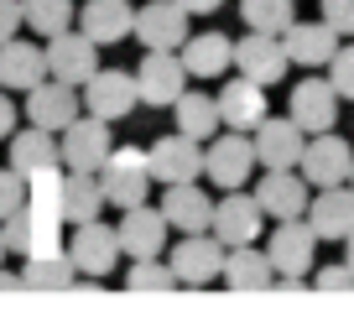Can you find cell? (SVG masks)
<instances>
[{
  "instance_id": "41",
  "label": "cell",
  "mask_w": 354,
  "mask_h": 333,
  "mask_svg": "<svg viewBox=\"0 0 354 333\" xmlns=\"http://www.w3.org/2000/svg\"><path fill=\"white\" fill-rule=\"evenodd\" d=\"M11 131H16V104H11V94L0 89V141H6Z\"/></svg>"
},
{
  "instance_id": "34",
  "label": "cell",
  "mask_w": 354,
  "mask_h": 333,
  "mask_svg": "<svg viewBox=\"0 0 354 333\" xmlns=\"http://www.w3.org/2000/svg\"><path fill=\"white\" fill-rule=\"evenodd\" d=\"M21 26H32L37 37L63 32L73 26V0H21Z\"/></svg>"
},
{
  "instance_id": "35",
  "label": "cell",
  "mask_w": 354,
  "mask_h": 333,
  "mask_svg": "<svg viewBox=\"0 0 354 333\" xmlns=\"http://www.w3.org/2000/svg\"><path fill=\"white\" fill-rule=\"evenodd\" d=\"M125 287H131V292H172V287H177V276H172V266H167V260H156V256H136V260H131V271H125Z\"/></svg>"
},
{
  "instance_id": "20",
  "label": "cell",
  "mask_w": 354,
  "mask_h": 333,
  "mask_svg": "<svg viewBox=\"0 0 354 333\" xmlns=\"http://www.w3.org/2000/svg\"><path fill=\"white\" fill-rule=\"evenodd\" d=\"M6 141H11V172H16L21 182L47 178V172H57V166H63V156H57V135L42 131V125H32V131H11Z\"/></svg>"
},
{
  "instance_id": "42",
  "label": "cell",
  "mask_w": 354,
  "mask_h": 333,
  "mask_svg": "<svg viewBox=\"0 0 354 333\" xmlns=\"http://www.w3.org/2000/svg\"><path fill=\"white\" fill-rule=\"evenodd\" d=\"M177 6H183L188 16H214V11L224 6V0H177Z\"/></svg>"
},
{
  "instance_id": "10",
  "label": "cell",
  "mask_w": 354,
  "mask_h": 333,
  "mask_svg": "<svg viewBox=\"0 0 354 333\" xmlns=\"http://www.w3.org/2000/svg\"><path fill=\"white\" fill-rule=\"evenodd\" d=\"M167 266H172L177 287H209V281H219V266H224V245L214 240L209 229H198V234H183V240L172 245Z\"/></svg>"
},
{
  "instance_id": "9",
  "label": "cell",
  "mask_w": 354,
  "mask_h": 333,
  "mask_svg": "<svg viewBox=\"0 0 354 333\" xmlns=\"http://www.w3.org/2000/svg\"><path fill=\"white\" fill-rule=\"evenodd\" d=\"M78 99H84V115H100V120H125L136 110V78L120 73V68H94V73L78 84Z\"/></svg>"
},
{
  "instance_id": "40",
  "label": "cell",
  "mask_w": 354,
  "mask_h": 333,
  "mask_svg": "<svg viewBox=\"0 0 354 333\" xmlns=\"http://www.w3.org/2000/svg\"><path fill=\"white\" fill-rule=\"evenodd\" d=\"M21 32V0H0V42Z\"/></svg>"
},
{
  "instance_id": "39",
  "label": "cell",
  "mask_w": 354,
  "mask_h": 333,
  "mask_svg": "<svg viewBox=\"0 0 354 333\" xmlns=\"http://www.w3.org/2000/svg\"><path fill=\"white\" fill-rule=\"evenodd\" d=\"M318 287H323V292H349V287H354V271L344 266V260H339V266H323V271H318Z\"/></svg>"
},
{
  "instance_id": "4",
  "label": "cell",
  "mask_w": 354,
  "mask_h": 333,
  "mask_svg": "<svg viewBox=\"0 0 354 333\" xmlns=\"http://www.w3.org/2000/svg\"><path fill=\"white\" fill-rule=\"evenodd\" d=\"M313 256H318V234L308 229V219H277L271 240H266V260L281 281H302L313 271Z\"/></svg>"
},
{
  "instance_id": "15",
  "label": "cell",
  "mask_w": 354,
  "mask_h": 333,
  "mask_svg": "<svg viewBox=\"0 0 354 333\" xmlns=\"http://www.w3.org/2000/svg\"><path fill=\"white\" fill-rule=\"evenodd\" d=\"M131 37L141 47H162V53H177L183 37H188V11L177 0H146L131 21Z\"/></svg>"
},
{
  "instance_id": "43",
  "label": "cell",
  "mask_w": 354,
  "mask_h": 333,
  "mask_svg": "<svg viewBox=\"0 0 354 333\" xmlns=\"http://www.w3.org/2000/svg\"><path fill=\"white\" fill-rule=\"evenodd\" d=\"M11 287H21V271H6V260H0V292H11Z\"/></svg>"
},
{
  "instance_id": "22",
  "label": "cell",
  "mask_w": 354,
  "mask_h": 333,
  "mask_svg": "<svg viewBox=\"0 0 354 333\" xmlns=\"http://www.w3.org/2000/svg\"><path fill=\"white\" fill-rule=\"evenodd\" d=\"M308 229L318 240H344L354 229V188L349 182H333V188H318V198H308Z\"/></svg>"
},
{
  "instance_id": "45",
  "label": "cell",
  "mask_w": 354,
  "mask_h": 333,
  "mask_svg": "<svg viewBox=\"0 0 354 333\" xmlns=\"http://www.w3.org/2000/svg\"><path fill=\"white\" fill-rule=\"evenodd\" d=\"M0 260H6V234H0Z\"/></svg>"
},
{
  "instance_id": "3",
  "label": "cell",
  "mask_w": 354,
  "mask_h": 333,
  "mask_svg": "<svg viewBox=\"0 0 354 333\" xmlns=\"http://www.w3.org/2000/svg\"><path fill=\"white\" fill-rule=\"evenodd\" d=\"M57 156L68 172H100V162L110 156V120L78 110L73 120L57 131Z\"/></svg>"
},
{
  "instance_id": "36",
  "label": "cell",
  "mask_w": 354,
  "mask_h": 333,
  "mask_svg": "<svg viewBox=\"0 0 354 333\" xmlns=\"http://www.w3.org/2000/svg\"><path fill=\"white\" fill-rule=\"evenodd\" d=\"M323 68H328L333 94H339V99H354V42H349V47L339 42V47H333V57H328Z\"/></svg>"
},
{
  "instance_id": "7",
  "label": "cell",
  "mask_w": 354,
  "mask_h": 333,
  "mask_svg": "<svg viewBox=\"0 0 354 333\" xmlns=\"http://www.w3.org/2000/svg\"><path fill=\"white\" fill-rule=\"evenodd\" d=\"M131 78H136V99L151 104V110H167L177 94L188 89V68H183V57L162 53V47H146L141 68H136Z\"/></svg>"
},
{
  "instance_id": "26",
  "label": "cell",
  "mask_w": 354,
  "mask_h": 333,
  "mask_svg": "<svg viewBox=\"0 0 354 333\" xmlns=\"http://www.w3.org/2000/svg\"><path fill=\"white\" fill-rule=\"evenodd\" d=\"M42 78H47V57H42L37 42H26L21 32L0 42V89H21L26 94L32 84H42Z\"/></svg>"
},
{
  "instance_id": "18",
  "label": "cell",
  "mask_w": 354,
  "mask_h": 333,
  "mask_svg": "<svg viewBox=\"0 0 354 333\" xmlns=\"http://www.w3.org/2000/svg\"><path fill=\"white\" fill-rule=\"evenodd\" d=\"M214 104H219V125L224 131H245V135L271 115L266 110V84H255V78H245V73L230 78V84L214 94Z\"/></svg>"
},
{
  "instance_id": "23",
  "label": "cell",
  "mask_w": 354,
  "mask_h": 333,
  "mask_svg": "<svg viewBox=\"0 0 354 333\" xmlns=\"http://www.w3.org/2000/svg\"><path fill=\"white\" fill-rule=\"evenodd\" d=\"M115 234H120V256H162L167 250V219L162 209H146V203H136V209H120V224H115Z\"/></svg>"
},
{
  "instance_id": "19",
  "label": "cell",
  "mask_w": 354,
  "mask_h": 333,
  "mask_svg": "<svg viewBox=\"0 0 354 333\" xmlns=\"http://www.w3.org/2000/svg\"><path fill=\"white\" fill-rule=\"evenodd\" d=\"M78 110H84V99H78V89L63 84V78H42V84L26 89V120L42 125V131H53V135L63 131Z\"/></svg>"
},
{
  "instance_id": "44",
  "label": "cell",
  "mask_w": 354,
  "mask_h": 333,
  "mask_svg": "<svg viewBox=\"0 0 354 333\" xmlns=\"http://www.w3.org/2000/svg\"><path fill=\"white\" fill-rule=\"evenodd\" d=\"M344 266H349V271H354V229H349V234H344Z\"/></svg>"
},
{
  "instance_id": "8",
  "label": "cell",
  "mask_w": 354,
  "mask_h": 333,
  "mask_svg": "<svg viewBox=\"0 0 354 333\" xmlns=\"http://www.w3.org/2000/svg\"><path fill=\"white\" fill-rule=\"evenodd\" d=\"M349 166H354V151H349V141H344V135H333V131L308 135V146H302V156H297V172H302V182H308V188H333V182H349Z\"/></svg>"
},
{
  "instance_id": "13",
  "label": "cell",
  "mask_w": 354,
  "mask_h": 333,
  "mask_svg": "<svg viewBox=\"0 0 354 333\" xmlns=\"http://www.w3.org/2000/svg\"><path fill=\"white\" fill-rule=\"evenodd\" d=\"M146 162H151V182H162V188L167 182H198L203 178V141L172 131L146 151Z\"/></svg>"
},
{
  "instance_id": "25",
  "label": "cell",
  "mask_w": 354,
  "mask_h": 333,
  "mask_svg": "<svg viewBox=\"0 0 354 333\" xmlns=\"http://www.w3.org/2000/svg\"><path fill=\"white\" fill-rule=\"evenodd\" d=\"M333 47H339V32H333L328 21H292L287 32H281V53L297 68H323L333 57Z\"/></svg>"
},
{
  "instance_id": "29",
  "label": "cell",
  "mask_w": 354,
  "mask_h": 333,
  "mask_svg": "<svg viewBox=\"0 0 354 333\" xmlns=\"http://www.w3.org/2000/svg\"><path fill=\"white\" fill-rule=\"evenodd\" d=\"M230 37L224 32H198V37H183V47H177V57H183V68H188V78H219L224 68H230Z\"/></svg>"
},
{
  "instance_id": "5",
  "label": "cell",
  "mask_w": 354,
  "mask_h": 333,
  "mask_svg": "<svg viewBox=\"0 0 354 333\" xmlns=\"http://www.w3.org/2000/svg\"><path fill=\"white\" fill-rule=\"evenodd\" d=\"M255 172V146L245 131H224V135H209L203 146V178L214 188H245Z\"/></svg>"
},
{
  "instance_id": "16",
  "label": "cell",
  "mask_w": 354,
  "mask_h": 333,
  "mask_svg": "<svg viewBox=\"0 0 354 333\" xmlns=\"http://www.w3.org/2000/svg\"><path fill=\"white\" fill-rule=\"evenodd\" d=\"M250 146H255V166H297L302 146H308V131L297 120H281V115H266L261 125L250 131Z\"/></svg>"
},
{
  "instance_id": "37",
  "label": "cell",
  "mask_w": 354,
  "mask_h": 333,
  "mask_svg": "<svg viewBox=\"0 0 354 333\" xmlns=\"http://www.w3.org/2000/svg\"><path fill=\"white\" fill-rule=\"evenodd\" d=\"M21 203H26V182L16 178L11 166H6V172H0V219H11Z\"/></svg>"
},
{
  "instance_id": "11",
  "label": "cell",
  "mask_w": 354,
  "mask_h": 333,
  "mask_svg": "<svg viewBox=\"0 0 354 333\" xmlns=\"http://www.w3.org/2000/svg\"><path fill=\"white\" fill-rule=\"evenodd\" d=\"M68 260H73L78 276H110L115 260H120V234L104 219L73 224V240H68Z\"/></svg>"
},
{
  "instance_id": "32",
  "label": "cell",
  "mask_w": 354,
  "mask_h": 333,
  "mask_svg": "<svg viewBox=\"0 0 354 333\" xmlns=\"http://www.w3.org/2000/svg\"><path fill=\"white\" fill-rule=\"evenodd\" d=\"M73 260H68V250H47V256H26L21 266V287H42V292H63L73 287Z\"/></svg>"
},
{
  "instance_id": "46",
  "label": "cell",
  "mask_w": 354,
  "mask_h": 333,
  "mask_svg": "<svg viewBox=\"0 0 354 333\" xmlns=\"http://www.w3.org/2000/svg\"><path fill=\"white\" fill-rule=\"evenodd\" d=\"M349 188H354V166H349Z\"/></svg>"
},
{
  "instance_id": "33",
  "label": "cell",
  "mask_w": 354,
  "mask_h": 333,
  "mask_svg": "<svg viewBox=\"0 0 354 333\" xmlns=\"http://www.w3.org/2000/svg\"><path fill=\"white\" fill-rule=\"evenodd\" d=\"M240 16L250 32H271L281 37L292 21H297V0H240Z\"/></svg>"
},
{
  "instance_id": "31",
  "label": "cell",
  "mask_w": 354,
  "mask_h": 333,
  "mask_svg": "<svg viewBox=\"0 0 354 333\" xmlns=\"http://www.w3.org/2000/svg\"><path fill=\"white\" fill-rule=\"evenodd\" d=\"M167 110L177 115V131L193 135V141H209V135L224 131L219 125V104H214V94H203V89H183Z\"/></svg>"
},
{
  "instance_id": "17",
  "label": "cell",
  "mask_w": 354,
  "mask_h": 333,
  "mask_svg": "<svg viewBox=\"0 0 354 333\" xmlns=\"http://www.w3.org/2000/svg\"><path fill=\"white\" fill-rule=\"evenodd\" d=\"M308 182H302L297 166H266L261 188H255V203H261L266 219H302V209H308Z\"/></svg>"
},
{
  "instance_id": "24",
  "label": "cell",
  "mask_w": 354,
  "mask_h": 333,
  "mask_svg": "<svg viewBox=\"0 0 354 333\" xmlns=\"http://www.w3.org/2000/svg\"><path fill=\"white\" fill-rule=\"evenodd\" d=\"M162 219H167V229H177V234H198V229H209V219H214V198L198 182H167Z\"/></svg>"
},
{
  "instance_id": "21",
  "label": "cell",
  "mask_w": 354,
  "mask_h": 333,
  "mask_svg": "<svg viewBox=\"0 0 354 333\" xmlns=\"http://www.w3.org/2000/svg\"><path fill=\"white\" fill-rule=\"evenodd\" d=\"M287 115H292L308 135L333 131V120H339V94H333L328 78H302L297 89H292V99H287Z\"/></svg>"
},
{
  "instance_id": "1",
  "label": "cell",
  "mask_w": 354,
  "mask_h": 333,
  "mask_svg": "<svg viewBox=\"0 0 354 333\" xmlns=\"http://www.w3.org/2000/svg\"><path fill=\"white\" fill-rule=\"evenodd\" d=\"M0 234H6V250L16 256H47V250H63V213L47 198H26L11 219H0Z\"/></svg>"
},
{
  "instance_id": "2",
  "label": "cell",
  "mask_w": 354,
  "mask_h": 333,
  "mask_svg": "<svg viewBox=\"0 0 354 333\" xmlns=\"http://www.w3.org/2000/svg\"><path fill=\"white\" fill-rule=\"evenodd\" d=\"M100 193L104 203H115V209H136V203H146V193H151V162H146L141 146H120L100 162Z\"/></svg>"
},
{
  "instance_id": "28",
  "label": "cell",
  "mask_w": 354,
  "mask_h": 333,
  "mask_svg": "<svg viewBox=\"0 0 354 333\" xmlns=\"http://www.w3.org/2000/svg\"><path fill=\"white\" fill-rule=\"evenodd\" d=\"M131 0H88L84 11H78V32L88 37V42H100V47H115L131 37Z\"/></svg>"
},
{
  "instance_id": "27",
  "label": "cell",
  "mask_w": 354,
  "mask_h": 333,
  "mask_svg": "<svg viewBox=\"0 0 354 333\" xmlns=\"http://www.w3.org/2000/svg\"><path fill=\"white\" fill-rule=\"evenodd\" d=\"M110 209L100 193V178L94 172H68L63 166V182H57V213H63V224H88L100 219V213Z\"/></svg>"
},
{
  "instance_id": "30",
  "label": "cell",
  "mask_w": 354,
  "mask_h": 333,
  "mask_svg": "<svg viewBox=\"0 0 354 333\" xmlns=\"http://www.w3.org/2000/svg\"><path fill=\"white\" fill-rule=\"evenodd\" d=\"M219 276L230 281L234 292H261V287H271V281H277V271H271L266 250H255V245H230V250H224Z\"/></svg>"
},
{
  "instance_id": "38",
  "label": "cell",
  "mask_w": 354,
  "mask_h": 333,
  "mask_svg": "<svg viewBox=\"0 0 354 333\" xmlns=\"http://www.w3.org/2000/svg\"><path fill=\"white\" fill-rule=\"evenodd\" d=\"M323 21L339 37H354V0H323Z\"/></svg>"
},
{
  "instance_id": "6",
  "label": "cell",
  "mask_w": 354,
  "mask_h": 333,
  "mask_svg": "<svg viewBox=\"0 0 354 333\" xmlns=\"http://www.w3.org/2000/svg\"><path fill=\"white\" fill-rule=\"evenodd\" d=\"M261 203H255V193L245 188H224V198H214V219H209V234L230 250V245H255L261 240Z\"/></svg>"
},
{
  "instance_id": "12",
  "label": "cell",
  "mask_w": 354,
  "mask_h": 333,
  "mask_svg": "<svg viewBox=\"0 0 354 333\" xmlns=\"http://www.w3.org/2000/svg\"><path fill=\"white\" fill-rule=\"evenodd\" d=\"M42 57H47V78H63V84H73V89H78V84L100 68V42H88L84 32L63 26V32L47 37Z\"/></svg>"
},
{
  "instance_id": "14",
  "label": "cell",
  "mask_w": 354,
  "mask_h": 333,
  "mask_svg": "<svg viewBox=\"0 0 354 333\" xmlns=\"http://www.w3.org/2000/svg\"><path fill=\"white\" fill-rule=\"evenodd\" d=\"M230 68H240L245 78H255V84H281L287 78V53H281V37H271V32H250V37H240V42L230 47Z\"/></svg>"
}]
</instances>
